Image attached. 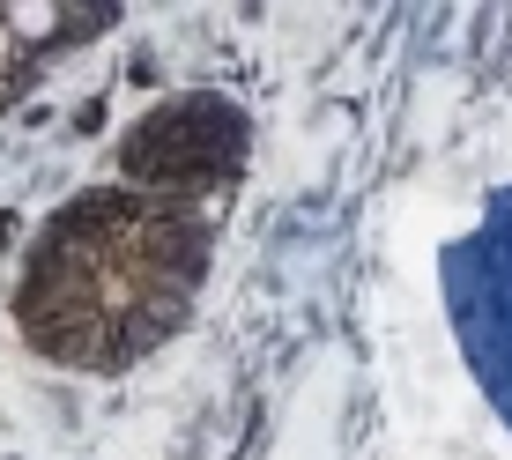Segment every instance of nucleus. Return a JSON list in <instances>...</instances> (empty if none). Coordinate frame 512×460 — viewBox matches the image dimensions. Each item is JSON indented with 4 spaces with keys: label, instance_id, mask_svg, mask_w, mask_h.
<instances>
[{
    "label": "nucleus",
    "instance_id": "obj_1",
    "mask_svg": "<svg viewBox=\"0 0 512 460\" xmlns=\"http://www.w3.org/2000/svg\"><path fill=\"white\" fill-rule=\"evenodd\" d=\"M216 268V216L134 186H82L38 223L15 268V334L45 364L127 371L171 342Z\"/></svg>",
    "mask_w": 512,
    "mask_h": 460
},
{
    "label": "nucleus",
    "instance_id": "obj_2",
    "mask_svg": "<svg viewBox=\"0 0 512 460\" xmlns=\"http://www.w3.org/2000/svg\"><path fill=\"white\" fill-rule=\"evenodd\" d=\"M245 164H253V112L223 90L156 97L112 149L119 186L201 208V216H223V201L245 186Z\"/></svg>",
    "mask_w": 512,
    "mask_h": 460
}]
</instances>
